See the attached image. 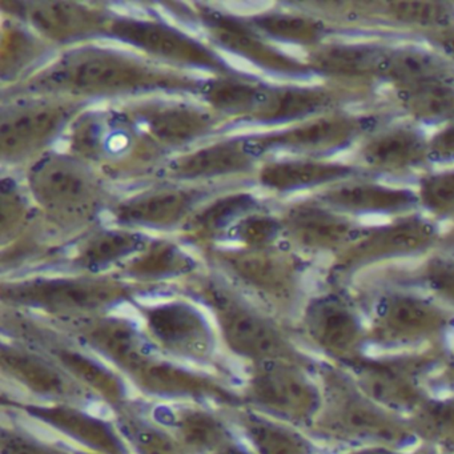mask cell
Listing matches in <instances>:
<instances>
[{"instance_id": "1", "label": "cell", "mask_w": 454, "mask_h": 454, "mask_svg": "<svg viewBox=\"0 0 454 454\" xmlns=\"http://www.w3.org/2000/svg\"><path fill=\"white\" fill-rule=\"evenodd\" d=\"M206 76L172 70L105 41L62 50L9 94L46 95L86 105L124 103L155 95L198 98Z\"/></svg>"}, {"instance_id": "2", "label": "cell", "mask_w": 454, "mask_h": 454, "mask_svg": "<svg viewBox=\"0 0 454 454\" xmlns=\"http://www.w3.org/2000/svg\"><path fill=\"white\" fill-rule=\"evenodd\" d=\"M22 180L51 231L78 236L102 224L119 196L97 168L59 147L26 166Z\"/></svg>"}, {"instance_id": "3", "label": "cell", "mask_w": 454, "mask_h": 454, "mask_svg": "<svg viewBox=\"0 0 454 454\" xmlns=\"http://www.w3.org/2000/svg\"><path fill=\"white\" fill-rule=\"evenodd\" d=\"M63 145L113 184L142 177L153 180L167 161L148 145L119 103L84 108L71 124Z\"/></svg>"}, {"instance_id": "4", "label": "cell", "mask_w": 454, "mask_h": 454, "mask_svg": "<svg viewBox=\"0 0 454 454\" xmlns=\"http://www.w3.org/2000/svg\"><path fill=\"white\" fill-rule=\"evenodd\" d=\"M111 10L113 17L106 31V42L126 47L172 70L206 78L246 73L198 34L161 18L158 12Z\"/></svg>"}, {"instance_id": "5", "label": "cell", "mask_w": 454, "mask_h": 454, "mask_svg": "<svg viewBox=\"0 0 454 454\" xmlns=\"http://www.w3.org/2000/svg\"><path fill=\"white\" fill-rule=\"evenodd\" d=\"M182 26H190L227 59L233 58L262 74L288 79L313 75L307 60L299 59L262 38L239 12L223 4H166Z\"/></svg>"}, {"instance_id": "6", "label": "cell", "mask_w": 454, "mask_h": 454, "mask_svg": "<svg viewBox=\"0 0 454 454\" xmlns=\"http://www.w3.org/2000/svg\"><path fill=\"white\" fill-rule=\"evenodd\" d=\"M86 103L34 94H9L0 114V156L10 168L28 166L63 143Z\"/></svg>"}, {"instance_id": "7", "label": "cell", "mask_w": 454, "mask_h": 454, "mask_svg": "<svg viewBox=\"0 0 454 454\" xmlns=\"http://www.w3.org/2000/svg\"><path fill=\"white\" fill-rule=\"evenodd\" d=\"M119 105L148 145L166 160L232 132L211 108L187 95H155Z\"/></svg>"}, {"instance_id": "8", "label": "cell", "mask_w": 454, "mask_h": 454, "mask_svg": "<svg viewBox=\"0 0 454 454\" xmlns=\"http://www.w3.org/2000/svg\"><path fill=\"white\" fill-rule=\"evenodd\" d=\"M232 185L236 184L187 185L151 180L131 192L119 195L107 217L113 224L148 235L179 233L201 204Z\"/></svg>"}, {"instance_id": "9", "label": "cell", "mask_w": 454, "mask_h": 454, "mask_svg": "<svg viewBox=\"0 0 454 454\" xmlns=\"http://www.w3.org/2000/svg\"><path fill=\"white\" fill-rule=\"evenodd\" d=\"M264 160L252 132H230L172 156L153 180L187 185L232 184V180L254 184V175Z\"/></svg>"}, {"instance_id": "10", "label": "cell", "mask_w": 454, "mask_h": 454, "mask_svg": "<svg viewBox=\"0 0 454 454\" xmlns=\"http://www.w3.org/2000/svg\"><path fill=\"white\" fill-rule=\"evenodd\" d=\"M288 251L281 244L259 249L216 246L201 254L228 283L278 301L289 299L299 281V260Z\"/></svg>"}, {"instance_id": "11", "label": "cell", "mask_w": 454, "mask_h": 454, "mask_svg": "<svg viewBox=\"0 0 454 454\" xmlns=\"http://www.w3.org/2000/svg\"><path fill=\"white\" fill-rule=\"evenodd\" d=\"M199 296L216 313L228 344L246 357L262 361L286 360L288 345L267 318L236 294L222 276H200L196 280Z\"/></svg>"}, {"instance_id": "12", "label": "cell", "mask_w": 454, "mask_h": 454, "mask_svg": "<svg viewBox=\"0 0 454 454\" xmlns=\"http://www.w3.org/2000/svg\"><path fill=\"white\" fill-rule=\"evenodd\" d=\"M4 299L59 313L110 307L129 296L126 284L103 275L38 276L4 284Z\"/></svg>"}, {"instance_id": "13", "label": "cell", "mask_w": 454, "mask_h": 454, "mask_svg": "<svg viewBox=\"0 0 454 454\" xmlns=\"http://www.w3.org/2000/svg\"><path fill=\"white\" fill-rule=\"evenodd\" d=\"M4 17L20 22L39 38L66 50L90 42L105 41L113 10L76 2H2Z\"/></svg>"}, {"instance_id": "14", "label": "cell", "mask_w": 454, "mask_h": 454, "mask_svg": "<svg viewBox=\"0 0 454 454\" xmlns=\"http://www.w3.org/2000/svg\"><path fill=\"white\" fill-rule=\"evenodd\" d=\"M368 121L345 114H325L270 131L252 132L265 159L278 155L312 158L349 145L368 129Z\"/></svg>"}, {"instance_id": "15", "label": "cell", "mask_w": 454, "mask_h": 454, "mask_svg": "<svg viewBox=\"0 0 454 454\" xmlns=\"http://www.w3.org/2000/svg\"><path fill=\"white\" fill-rule=\"evenodd\" d=\"M278 215L283 227V241L300 251L341 252L364 231L347 215L317 200L289 204Z\"/></svg>"}, {"instance_id": "16", "label": "cell", "mask_w": 454, "mask_h": 454, "mask_svg": "<svg viewBox=\"0 0 454 454\" xmlns=\"http://www.w3.org/2000/svg\"><path fill=\"white\" fill-rule=\"evenodd\" d=\"M339 97L323 87L260 81L243 127L283 129L328 114Z\"/></svg>"}, {"instance_id": "17", "label": "cell", "mask_w": 454, "mask_h": 454, "mask_svg": "<svg viewBox=\"0 0 454 454\" xmlns=\"http://www.w3.org/2000/svg\"><path fill=\"white\" fill-rule=\"evenodd\" d=\"M267 207L251 183L232 185L201 204L177 238L198 251L220 246L241 220Z\"/></svg>"}, {"instance_id": "18", "label": "cell", "mask_w": 454, "mask_h": 454, "mask_svg": "<svg viewBox=\"0 0 454 454\" xmlns=\"http://www.w3.org/2000/svg\"><path fill=\"white\" fill-rule=\"evenodd\" d=\"M153 236L121 225L99 224L71 239L67 247H59L63 262L84 275H103L107 270H121L139 254Z\"/></svg>"}, {"instance_id": "19", "label": "cell", "mask_w": 454, "mask_h": 454, "mask_svg": "<svg viewBox=\"0 0 454 454\" xmlns=\"http://www.w3.org/2000/svg\"><path fill=\"white\" fill-rule=\"evenodd\" d=\"M252 392L268 411L292 421L312 419L321 406L312 380L286 360L262 361L252 380Z\"/></svg>"}, {"instance_id": "20", "label": "cell", "mask_w": 454, "mask_h": 454, "mask_svg": "<svg viewBox=\"0 0 454 454\" xmlns=\"http://www.w3.org/2000/svg\"><path fill=\"white\" fill-rule=\"evenodd\" d=\"M437 239V230L429 220L403 217L390 224L364 230L352 244L340 252V262L344 265H358L416 254L430 248Z\"/></svg>"}, {"instance_id": "21", "label": "cell", "mask_w": 454, "mask_h": 454, "mask_svg": "<svg viewBox=\"0 0 454 454\" xmlns=\"http://www.w3.org/2000/svg\"><path fill=\"white\" fill-rule=\"evenodd\" d=\"M357 168L315 158L273 156L260 164L254 177V187L273 195H288L331 183L352 179Z\"/></svg>"}, {"instance_id": "22", "label": "cell", "mask_w": 454, "mask_h": 454, "mask_svg": "<svg viewBox=\"0 0 454 454\" xmlns=\"http://www.w3.org/2000/svg\"><path fill=\"white\" fill-rule=\"evenodd\" d=\"M380 332L395 341H413L442 331L449 317L434 302L411 294H384L374 305Z\"/></svg>"}, {"instance_id": "23", "label": "cell", "mask_w": 454, "mask_h": 454, "mask_svg": "<svg viewBox=\"0 0 454 454\" xmlns=\"http://www.w3.org/2000/svg\"><path fill=\"white\" fill-rule=\"evenodd\" d=\"M361 166L382 174H403L429 160V139L411 126L380 129L366 137L358 151Z\"/></svg>"}, {"instance_id": "24", "label": "cell", "mask_w": 454, "mask_h": 454, "mask_svg": "<svg viewBox=\"0 0 454 454\" xmlns=\"http://www.w3.org/2000/svg\"><path fill=\"white\" fill-rule=\"evenodd\" d=\"M148 328L168 349L190 357H206L212 349L211 329L188 302L169 301L147 310Z\"/></svg>"}, {"instance_id": "25", "label": "cell", "mask_w": 454, "mask_h": 454, "mask_svg": "<svg viewBox=\"0 0 454 454\" xmlns=\"http://www.w3.org/2000/svg\"><path fill=\"white\" fill-rule=\"evenodd\" d=\"M315 200L340 214H403L419 206L417 193L373 182L348 180L324 192Z\"/></svg>"}, {"instance_id": "26", "label": "cell", "mask_w": 454, "mask_h": 454, "mask_svg": "<svg viewBox=\"0 0 454 454\" xmlns=\"http://www.w3.org/2000/svg\"><path fill=\"white\" fill-rule=\"evenodd\" d=\"M331 411L332 421L353 437L381 443L403 442L409 437L408 430L393 419L390 411L368 400L360 390H344L332 403Z\"/></svg>"}, {"instance_id": "27", "label": "cell", "mask_w": 454, "mask_h": 454, "mask_svg": "<svg viewBox=\"0 0 454 454\" xmlns=\"http://www.w3.org/2000/svg\"><path fill=\"white\" fill-rule=\"evenodd\" d=\"M198 249L177 236H153L147 246L121 268V273L137 281H161L195 275L200 259Z\"/></svg>"}, {"instance_id": "28", "label": "cell", "mask_w": 454, "mask_h": 454, "mask_svg": "<svg viewBox=\"0 0 454 454\" xmlns=\"http://www.w3.org/2000/svg\"><path fill=\"white\" fill-rule=\"evenodd\" d=\"M305 325L313 341L331 355H349L360 344V320L339 297L313 300L305 313Z\"/></svg>"}, {"instance_id": "29", "label": "cell", "mask_w": 454, "mask_h": 454, "mask_svg": "<svg viewBox=\"0 0 454 454\" xmlns=\"http://www.w3.org/2000/svg\"><path fill=\"white\" fill-rule=\"evenodd\" d=\"M389 47L374 43H323L308 57L313 73L340 78H381Z\"/></svg>"}, {"instance_id": "30", "label": "cell", "mask_w": 454, "mask_h": 454, "mask_svg": "<svg viewBox=\"0 0 454 454\" xmlns=\"http://www.w3.org/2000/svg\"><path fill=\"white\" fill-rule=\"evenodd\" d=\"M252 28L276 46L317 49L329 35L328 26L304 12L270 9L241 14Z\"/></svg>"}, {"instance_id": "31", "label": "cell", "mask_w": 454, "mask_h": 454, "mask_svg": "<svg viewBox=\"0 0 454 454\" xmlns=\"http://www.w3.org/2000/svg\"><path fill=\"white\" fill-rule=\"evenodd\" d=\"M57 49L28 30L20 22L4 18V42H2V79L12 87L38 73L52 58Z\"/></svg>"}, {"instance_id": "32", "label": "cell", "mask_w": 454, "mask_h": 454, "mask_svg": "<svg viewBox=\"0 0 454 454\" xmlns=\"http://www.w3.org/2000/svg\"><path fill=\"white\" fill-rule=\"evenodd\" d=\"M381 79L390 82L395 90L434 82L454 83V65L442 54L419 47L389 49Z\"/></svg>"}, {"instance_id": "33", "label": "cell", "mask_w": 454, "mask_h": 454, "mask_svg": "<svg viewBox=\"0 0 454 454\" xmlns=\"http://www.w3.org/2000/svg\"><path fill=\"white\" fill-rule=\"evenodd\" d=\"M356 384L368 400L385 411H411L424 405L419 390L395 369L380 365L358 366Z\"/></svg>"}, {"instance_id": "34", "label": "cell", "mask_w": 454, "mask_h": 454, "mask_svg": "<svg viewBox=\"0 0 454 454\" xmlns=\"http://www.w3.org/2000/svg\"><path fill=\"white\" fill-rule=\"evenodd\" d=\"M401 108L416 121L449 123L454 121V83L434 82L395 90Z\"/></svg>"}, {"instance_id": "35", "label": "cell", "mask_w": 454, "mask_h": 454, "mask_svg": "<svg viewBox=\"0 0 454 454\" xmlns=\"http://www.w3.org/2000/svg\"><path fill=\"white\" fill-rule=\"evenodd\" d=\"M2 358L10 373L31 389L52 397L75 395L73 382L43 358L15 349H4Z\"/></svg>"}, {"instance_id": "36", "label": "cell", "mask_w": 454, "mask_h": 454, "mask_svg": "<svg viewBox=\"0 0 454 454\" xmlns=\"http://www.w3.org/2000/svg\"><path fill=\"white\" fill-rule=\"evenodd\" d=\"M35 416L42 417L52 427L65 430L74 438H79L98 450L108 454H123L118 438L99 419H92L82 411L68 408H33Z\"/></svg>"}, {"instance_id": "37", "label": "cell", "mask_w": 454, "mask_h": 454, "mask_svg": "<svg viewBox=\"0 0 454 454\" xmlns=\"http://www.w3.org/2000/svg\"><path fill=\"white\" fill-rule=\"evenodd\" d=\"M372 14L408 27L430 30V33L454 28V7L435 2H389L368 4Z\"/></svg>"}, {"instance_id": "38", "label": "cell", "mask_w": 454, "mask_h": 454, "mask_svg": "<svg viewBox=\"0 0 454 454\" xmlns=\"http://www.w3.org/2000/svg\"><path fill=\"white\" fill-rule=\"evenodd\" d=\"M92 344L119 364L135 372L148 357L134 329L121 321H102L89 333Z\"/></svg>"}, {"instance_id": "39", "label": "cell", "mask_w": 454, "mask_h": 454, "mask_svg": "<svg viewBox=\"0 0 454 454\" xmlns=\"http://www.w3.org/2000/svg\"><path fill=\"white\" fill-rule=\"evenodd\" d=\"M2 243H14L34 217L39 216L23 180L14 175L2 182Z\"/></svg>"}, {"instance_id": "40", "label": "cell", "mask_w": 454, "mask_h": 454, "mask_svg": "<svg viewBox=\"0 0 454 454\" xmlns=\"http://www.w3.org/2000/svg\"><path fill=\"white\" fill-rule=\"evenodd\" d=\"M244 427L257 454H310L307 441L283 425L251 416Z\"/></svg>"}, {"instance_id": "41", "label": "cell", "mask_w": 454, "mask_h": 454, "mask_svg": "<svg viewBox=\"0 0 454 454\" xmlns=\"http://www.w3.org/2000/svg\"><path fill=\"white\" fill-rule=\"evenodd\" d=\"M281 241H283V227H281L278 215L273 214L270 207H267L241 220L231 231L224 243L220 246L259 249L278 246Z\"/></svg>"}, {"instance_id": "42", "label": "cell", "mask_w": 454, "mask_h": 454, "mask_svg": "<svg viewBox=\"0 0 454 454\" xmlns=\"http://www.w3.org/2000/svg\"><path fill=\"white\" fill-rule=\"evenodd\" d=\"M183 441L196 450L219 451L228 441V433L217 419L204 411H185L176 417Z\"/></svg>"}, {"instance_id": "43", "label": "cell", "mask_w": 454, "mask_h": 454, "mask_svg": "<svg viewBox=\"0 0 454 454\" xmlns=\"http://www.w3.org/2000/svg\"><path fill=\"white\" fill-rule=\"evenodd\" d=\"M121 430L137 454H185L168 433L137 417L121 419Z\"/></svg>"}, {"instance_id": "44", "label": "cell", "mask_w": 454, "mask_h": 454, "mask_svg": "<svg viewBox=\"0 0 454 454\" xmlns=\"http://www.w3.org/2000/svg\"><path fill=\"white\" fill-rule=\"evenodd\" d=\"M419 203L438 217L454 216V169L425 176L419 182Z\"/></svg>"}, {"instance_id": "45", "label": "cell", "mask_w": 454, "mask_h": 454, "mask_svg": "<svg viewBox=\"0 0 454 454\" xmlns=\"http://www.w3.org/2000/svg\"><path fill=\"white\" fill-rule=\"evenodd\" d=\"M419 425L432 440L454 448V398L424 403L419 411Z\"/></svg>"}, {"instance_id": "46", "label": "cell", "mask_w": 454, "mask_h": 454, "mask_svg": "<svg viewBox=\"0 0 454 454\" xmlns=\"http://www.w3.org/2000/svg\"><path fill=\"white\" fill-rule=\"evenodd\" d=\"M58 357L76 376L82 377L95 389L105 393L106 395H110V397H121V392H123L121 384H119L116 377H114L110 372L106 371L103 366L98 365L97 363L79 355V353L68 352V350H62Z\"/></svg>"}, {"instance_id": "47", "label": "cell", "mask_w": 454, "mask_h": 454, "mask_svg": "<svg viewBox=\"0 0 454 454\" xmlns=\"http://www.w3.org/2000/svg\"><path fill=\"white\" fill-rule=\"evenodd\" d=\"M422 278L427 288L443 301L454 305V260L434 257L422 270Z\"/></svg>"}, {"instance_id": "48", "label": "cell", "mask_w": 454, "mask_h": 454, "mask_svg": "<svg viewBox=\"0 0 454 454\" xmlns=\"http://www.w3.org/2000/svg\"><path fill=\"white\" fill-rule=\"evenodd\" d=\"M430 161H454V121L429 139Z\"/></svg>"}, {"instance_id": "49", "label": "cell", "mask_w": 454, "mask_h": 454, "mask_svg": "<svg viewBox=\"0 0 454 454\" xmlns=\"http://www.w3.org/2000/svg\"><path fill=\"white\" fill-rule=\"evenodd\" d=\"M2 454H59L43 443L36 442L25 435L4 433Z\"/></svg>"}, {"instance_id": "50", "label": "cell", "mask_w": 454, "mask_h": 454, "mask_svg": "<svg viewBox=\"0 0 454 454\" xmlns=\"http://www.w3.org/2000/svg\"><path fill=\"white\" fill-rule=\"evenodd\" d=\"M429 39L438 51L442 52L443 57L454 65V28L433 33Z\"/></svg>"}, {"instance_id": "51", "label": "cell", "mask_w": 454, "mask_h": 454, "mask_svg": "<svg viewBox=\"0 0 454 454\" xmlns=\"http://www.w3.org/2000/svg\"><path fill=\"white\" fill-rule=\"evenodd\" d=\"M348 454H393L389 449L384 448V446H371V448L361 449V450L352 451Z\"/></svg>"}, {"instance_id": "52", "label": "cell", "mask_w": 454, "mask_h": 454, "mask_svg": "<svg viewBox=\"0 0 454 454\" xmlns=\"http://www.w3.org/2000/svg\"><path fill=\"white\" fill-rule=\"evenodd\" d=\"M217 454H251L248 451L243 450V449L239 448V446L233 445V443H227L224 448L220 449L217 451Z\"/></svg>"}, {"instance_id": "53", "label": "cell", "mask_w": 454, "mask_h": 454, "mask_svg": "<svg viewBox=\"0 0 454 454\" xmlns=\"http://www.w3.org/2000/svg\"><path fill=\"white\" fill-rule=\"evenodd\" d=\"M442 246L445 247L448 251L454 252V231H451L448 236L442 240Z\"/></svg>"}, {"instance_id": "54", "label": "cell", "mask_w": 454, "mask_h": 454, "mask_svg": "<svg viewBox=\"0 0 454 454\" xmlns=\"http://www.w3.org/2000/svg\"><path fill=\"white\" fill-rule=\"evenodd\" d=\"M448 376L449 379H450V381L454 384V363L448 368Z\"/></svg>"}]
</instances>
